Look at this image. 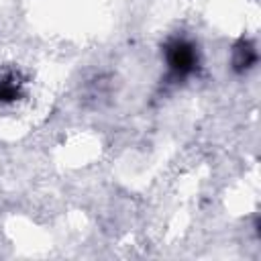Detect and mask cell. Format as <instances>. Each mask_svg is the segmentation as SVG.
I'll use <instances>...</instances> for the list:
<instances>
[{
	"instance_id": "6da1fadb",
	"label": "cell",
	"mask_w": 261,
	"mask_h": 261,
	"mask_svg": "<svg viewBox=\"0 0 261 261\" xmlns=\"http://www.w3.org/2000/svg\"><path fill=\"white\" fill-rule=\"evenodd\" d=\"M163 55H165V61H167V69H169V75L175 80V82H181L190 75H194L198 71V65H200V59H198V51H196V45L184 37H173L165 43V49H163Z\"/></svg>"
},
{
	"instance_id": "7a4b0ae2",
	"label": "cell",
	"mask_w": 261,
	"mask_h": 261,
	"mask_svg": "<svg viewBox=\"0 0 261 261\" xmlns=\"http://www.w3.org/2000/svg\"><path fill=\"white\" fill-rule=\"evenodd\" d=\"M257 63V49L249 41H239L232 49V69L243 73Z\"/></svg>"
},
{
	"instance_id": "3957f363",
	"label": "cell",
	"mask_w": 261,
	"mask_h": 261,
	"mask_svg": "<svg viewBox=\"0 0 261 261\" xmlns=\"http://www.w3.org/2000/svg\"><path fill=\"white\" fill-rule=\"evenodd\" d=\"M20 86L22 82L18 80L16 73H6L0 77V104H8L20 98Z\"/></svg>"
}]
</instances>
